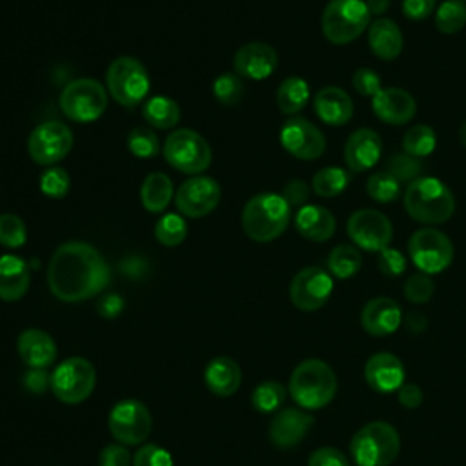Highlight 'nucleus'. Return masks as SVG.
<instances>
[{
	"label": "nucleus",
	"mask_w": 466,
	"mask_h": 466,
	"mask_svg": "<svg viewBox=\"0 0 466 466\" xmlns=\"http://www.w3.org/2000/svg\"><path fill=\"white\" fill-rule=\"evenodd\" d=\"M109 266L96 248L71 240L56 248L47 268V286L62 302L87 300L109 284Z\"/></svg>",
	"instance_id": "obj_1"
},
{
	"label": "nucleus",
	"mask_w": 466,
	"mask_h": 466,
	"mask_svg": "<svg viewBox=\"0 0 466 466\" xmlns=\"http://www.w3.org/2000/svg\"><path fill=\"white\" fill-rule=\"evenodd\" d=\"M288 393L299 408L306 411L320 410L328 406L337 393V375L328 362L306 359L291 371Z\"/></svg>",
	"instance_id": "obj_2"
},
{
	"label": "nucleus",
	"mask_w": 466,
	"mask_h": 466,
	"mask_svg": "<svg viewBox=\"0 0 466 466\" xmlns=\"http://www.w3.org/2000/svg\"><path fill=\"white\" fill-rule=\"evenodd\" d=\"M402 200L408 215L428 226L446 222L455 211L451 189L435 177H419L410 182Z\"/></svg>",
	"instance_id": "obj_3"
},
{
	"label": "nucleus",
	"mask_w": 466,
	"mask_h": 466,
	"mask_svg": "<svg viewBox=\"0 0 466 466\" xmlns=\"http://www.w3.org/2000/svg\"><path fill=\"white\" fill-rule=\"evenodd\" d=\"M291 218V208L277 193H258L251 197L242 209V228L255 242H271L279 238Z\"/></svg>",
	"instance_id": "obj_4"
},
{
	"label": "nucleus",
	"mask_w": 466,
	"mask_h": 466,
	"mask_svg": "<svg viewBox=\"0 0 466 466\" xmlns=\"http://www.w3.org/2000/svg\"><path fill=\"white\" fill-rule=\"evenodd\" d=\"M399 451V431L386 420L364 424L350 441V457L355 466H390Z\"/></svg>",
	"instance_id": "obj_5"
},
{
	"label": "nucleus",
	"mask_w": 466,
	"mask_h": 466,
	"mask_svg": "<svg viewBox=\"0 0 466 466\" xmlns=\"http://www.w3.org/2000/svg\"><path fill=\"white\" fill-rule=\"evenodd\" d=\"M370 18L364 0H329L322 13V33L331 44L344 46L364 33Z\"/></svg>",
	"instance_id": "obj_6"
},
{
	"label": "nucleus",
	"mask_w": 466,
	"mask_h": 466,
	"mask_svg": "<svg viewBox=\"0 0 466 466\" xmlns=\"http://www.w3.org/2000/svg\"><path fill=\"white\" fill-rule=\"evenodd\" d=\"M106 86L116 104L135 107L149 93V75L140 60L133 56H118L106 71Z\"/></svg>",
	"instance_id": "obj_7"
},
{
	"label": "nucleus",
	"mask_w": 466,
	"mask_h": 466,
	"mask_svg": "<svg viewBox=\"0 0 466 466\" xmlns=\"http://www.w3.org/2000/svg\"><path fill=\"white\" fill-rule=\"evenodd\" d=\"M58 104L69 120L78 124L93 122L100 118L107 107V91L95 78H76L62 89Z\"/></svg>",
	"instance_id": "obj_8"
},
{
	"label": "nucleus",
	"mask_w": 466,
	"mask_h": 466,
	"mask_svg": "<svg viewBox=\"0 0 466 466\" xmlns=\"http://www.w3.org/2000/svg\"><path fill=\"white\" fill-rule=\"evenodd\" d=\"M162 153L171 167L186 175H198L206 171L213 158L211 147L206 138L187 127L177 129L167 135Z\"/></svg>",
	"instance_id": "obj_9"
},
{
	"label": "nucleus",
	"mask_w": 466,
	"mask_h": 466,
	"mask_svg": "<svg viewBox=\"0 0 466 466\" xmlns=\"http://www.w3.org/2000/svg\"><path fill=\"white\" fill-rule=\"evenodd\" d=\"M96 386V370L84 357L62 360L51 373V391L64 404H80Z\"/></svg>",
	"instance_id": "obj_10"
},
{
	"label": "nucleus",
	"mask_w": 466,
	"mask_h": 466,
	"mask_svg": "<svg viewBox=\"0 0 466 466\" xmlns=\"http://www.w3.org/2000/svg\"><path fill=\"white\" fill-rule=\"evenodd\" d=\"M408 253L420 273L435 275L444 271L453 260V244L435 228H420L408 240Z\"/></svg>",
	"instance_id": "obj_11"
},
{
	"label": "nucleus",
	"mask_w": 466,
	"mask_h": 466,
	"mask_svg": "<svg viewBox=\"0 0 466 466\" xmlns=\"http://www.w3.org/2000/svg\"><path fill=\"white\" fill-rule=\"evenodd\" d=\"M109 433L124 446L142 444L153 428V419L144 402L135 399L118 400L107 417Z\"/></svg>",
	"instance_id": "obj_12"
},
{
	"label": "nucleus",
	"mask_w": 466,
	"mask_h": 466,
	"mask_svg": "<svg viewBox=\"0 0 466 466\" xmlns=\"http://www.w3.org/2000/svg\"><path fill=\"white\" fill-rule=\"evenodd\" d=\"M73 147L71 129L56 120L36 126L27 138V151L33 162L40 166H55Z\"/></svg>",
	"instance_id": "obj_13"
},
{
	"label": "nucleus",
	"mask_w": 466,
	"mask_h": 466,
	"mask_svg": "<svg viewBox=\"0 0 466 466\" xmlns=\"http://www.w3.org/2000/svg\"><path fill=\"white\" fill-rule=\"evenodd\" d=\"M346 231L353 244L366 251H382L393 238L390 218L377 209H357L348 218Z\"/></svg>",
	"instance_id": "obj_14"
},
{
	"label": "nucleus",
	"mask_w": 466,
	"mask_h": 466,
	"mask_svg": "<svg viewBox=\"0 0 466 466\" xmlns=\"http://www.w3.org/2000/svg\"><path fill=\"white\" fill-rule=\"evenodd\" d=\"M333 291L331 275L317 266L302 268L289 284V299L300 311L320 309Z\"/></svg>",
	"instance_id": "obj_15"
},
{
	"label": "nucleus",
	"mask_w": 466,
	"mask_h": 466,
	"mask_svg": "<svg viewBox=\"0 0 466 466\" xmlns=\"http://www.w3.org/2000/svg\"><path fill=\"white\" fill-rule=\"evenodd\" d=\"M220 202V186L211 177L195 175L180 184L175 193L177 209L189 218L209 215Z\"/></svg>",
	"instance_id": "obj_16"
},
{
	"label": "nucleus",
	"mask_w": 466,
	"mask_h": 466,
	"mask_svg": "<svg viewBox=\"0 0 466 466\" xmlns=\"http://www.w3.org/2000/svg\"><path fill=\"white\" fill-rule=\"evenodd\" d=\"M282 147L295 158L315 160L322 157L326 149V138L322 131L302 116H291L280 129Z\"/></svg>",
	"instance_id": "obj_17"
},
{
	"label": "nucleus",
	"mask_w": 466,
	"mask_h": 466,
	"mask_svg": "<svg viewBox=\"0 0 466 466\" xmlns=\"http://www.w3.org/2000/svg\"><path fill=\"white\" fill-rule=\"evenodd\" d=\"M364 379L373 391L388 395L397 391L406 382V370L397 355L379 351L366 360Z\"/></svg>",
	"instance_id": "obj_18"
},
{
	"label": "nucleus",
	"mask_w": 466,
	"mask_h": 466,
	"mask_svg": "<svg viewBox=\"0 0 466 466\" xmlns=\"http://www.w3.org/2000/svg\"><path fill=\"white\" fill-rule=\"evenodd\" d=\"M313 420V415L302 408H282L269 424V441L282 450L293 448L308 435Z\"/></svg>",
	"instance_id": "obj_19"
},
{
	"label": "nucleus",
	"mask_w": 466,
	"mask_h": 466,
	"mask_svg": "<svg viewBox=\"0 0 466 466\" xmlns=\"http://www.w3.org/2000/svg\"><path fill=\"white\" fill-rule=\"evenodd\" d=\"M279 64L277 51L264 42H249L237 49L233 56L235 73L240 78L264 80L268 78Z\"/></svg>",
	"instance_id": "obj_20"
},
{
	"label": "nucleus",
	"mask_w": 466,
	"mask_h": 466,
	"mask_svg": "<svg viewBox=\"0 0 466 466\" xmlns=\"http://www.w3.org/2000/svg\"><path fill=\"white\" fill-rule=\"evenodd\" d=\"M402 324V309L390 297L368 300L360 311V326L371 337H388Z\"/></svg>",
	"instance_id": "obj_21"
},
{
	"label": "nucleus",
	"mask_w": 466,
	"mask_h": 466,
	"mask_svg": "<svg viewBox=\"0 0 466 466\" xmlns=\"http://www.w3.org/2000/svg\"><path fill=\"white\" fill-rule=\"evenodd\" d=\"M382 153V140L377 131L360 127L353 131L344 144V162L350 171L360 173L371 169Z\"/></svg>",
	"instance_id": "obj_22"
},
{
	"label": "nucleus",
	"mask_w": 466,
	"mask_h": 466,
	"mask_svg": "<svg viewBox=\"0 0 466 466\" xmlns=\"http://www.w3.org/2000/svg\"><path fill=\"white\" fill-rule=\"evenodd\" d=\"M373 113L379 120L391 126H402L415 116V98L400 87H382L371 98Z\"/></svg>",
	"instance_id": "obj_23"
},
{
	"label": "nucleus",
	"mask_w": 466,
	"mask_h": 466,
	"mask_svg": "<svg viewBox=\"0 0 466 466\" xmlns=\"http://www.w3.org/2000/svg\"><path fill=\"white\" fill-rule=\"evenodd\" d=\"M16 351L29 368L47 370L56 359V344L53 337L36 328H29L18 335Z\"/></svg>",
	"instance_id": "obj_24"
},
{
	"label": "nucleus",
	"mask_w": 466,
	"mask_h": 466,
	"mask_svg": "<svg viewBox=\"0 0 466 466\" xmlns=\"http://www.w3.org/2000/svg\"><path fill=\"white\" fill-rule=\"evenodd\" d=\"M313 107L317 116L328 126H344L353 116V102L350 95L337 86L322 87L315 95Z\"/></svg>",
	"instance_id": "obj_25"
},
{
	"label": "nucleus",
	"mask_w": 466,
	"mask_h": 466,
	"mask_svg": "<svg viewBox=\"0 0 466 466\" xmlns=\"http://www.w3.org/2000/svg\"><path fill=\"white\" fill-rule=\"evenodd\" d=\"M295 228L308 240L326 242L335 235L337 220L324 206L306 204L295 215Z\"/></svg>",
	"instance_id": "obj_26"
},
{
	"label": "nucleus",
	"mask_w": 466,
	"mask_h": 466,
	"mask_svg": "<svg viewBox=\"0 0 466 466\" xmlns=\"http://www.w3.org/2000/svg\"><path fill=\"white\" fill-rule=\"evenodd\" d=\"M31 282L29 266L24 258L16 255L0 257V300L15 302L20 300Z\"/></svg>",
	"instance_id": "obj_27"
},
{
	"label": "nucleus",
	"mask_w": 466,
	"mask_h": 466,
	"mask_svg": "<svg viewBox=\"0 0 466 466\" xmlns=\"http://www.w3.org/2000/svg\"><path fill=\"white\" fill-rule=\"evenodd\" d=\"M204 382L217 397H231L242 382L240 366L231 357H217L208 362Z\"/></svg>",
	"instance_id": "obj_28"
},
{
	"label": "nucleus",
	"mask_w": 466,
	"mask_h": 466,
	"mask_svg": "<svg viewBox=\"0 0 466 466\" xmlns=\"http://www.w3.org/2000/svg\"><path fill=\"white\" fill-rule=\"evenodd\" d=\"M368 44L373 55L380 60H393L402 51V33L393 20L377 18L370 24Z\"/></svg>",
	"instance_id": "obj_29"
},
{
	"label": "nucleus",
	"mask_w": 466,
	"mask_h": 466,
	"mask_svg": "<svg viewBox=\"0 0 466 466\" xmlns=\"http://www.w3.org/2000/svg\"><path fill=\"white\" fill-rule=\"evenodd\" d=\"M173 197V184L166 173H149L140 186L142 206L149 213H162Z\"/></svg>",
	"instance_id": "obj_30"
},
{
	"label": "nucleus",
	"mask_w": 466,
	"mask_h": 466,
	"mask_svg": "<svg viewBox=\"0 0 466 466\" xmlns=\"http://www.w3.org/2000/svg\"><path fill=\"white\" fill-rule=\"evenodd\" d=\"M144 120L157 129H171L180 120V107L169 96H151L142 107Z\"/></svg>",
	"instance_id": "obj_31"
},
{
	"label": "nucleus",
	"mask_w": 466,
	"mask_h": 466,
	"mask_svg": "<svg viewBox=\"0 0 466 466\" xmlns=\"http://www.w3.org/2000/svg\"><path fill=\"white\" fill-rule=\"evenodd\" d=\"M309 100V86L300 76H288L277 89V106L284 115H297Z\"/></svg>",
	"instance_id": "obj_32"
},
{
	"label": "nucleus",
	"mask_w": 466,
	"mask_h": 466,
	"mask_svg": "<svg viewBox=\"0 0 466 466\" xmlns=\"http://www.w3.org/2000/svg\"><path fill=\"white\" fill-rule=\"evenodd\" d=\"M362 268V255L357 246L339 244L328 255L329 275L337 279H351Z\"/></svg>",
	"instance_id": "obj_33"
},
{
	"label": "nucleus",
	"mask_w": 466,
	"mask_h": 466,
	"mask_svg": "<svg viewBox=\"0 0 466 466\" xmlns=\"http://www.w3.org/2000/svg\"><path fill=\"white\" fill-rule=\"evenodd\" d=\"M348 184H350V173L337 166L322 167L320 171L315 173V177L311 180L315 195H319L322 198H331V197L340 195Z\"/></svg>",
	"instance_id": "obj_34"
},
{
	"label": "nucleus",
	"mask_w": 466,
	"mask_h": 466,
	"mask_svg": "<svg viewBox=\"0 0 466 466\" xmlns=\"http://www.w3.org/2000/svg\"><path fill=\"white\" fill-rule=\"evenodd\" d=\"M435 146H437V135L426 124L411 126L402 138V151L408 155H413L417 158L431 155Z\"/></svg>",
	"instance_id": "obj_35"
},
{
	"label": "nucleus",
	"mask_w": 466,
	"mask_h": 466,
	"mask_svg": "<svg viewBox=\"0 0 466 466\" xmlns=\"http://www.w3.org/2000/svg\"><path fill=\"white\" fill-rule=\"evenodd\" d=\"M466 25V4L462 0H444L435 11V27L442 35L459 33Z\"/></svg>",
	"instance_id": "obj_36"
},
{
	"label": "nucleus",
	"mask_w": 466,
	"mask_h": 466,
	"mask_svg": "<svg viewBox=\"0 0 466 466\" xmlns=\"http://www.w3.org/2000/svg\"><path fill=\"white\" fill-rule=\"evenodd\" d=\"M288 390L277 380H264L260 382L251 393V404L260 413L277 411L286 400Z\"/></svg>",
	"instance_id": "obj_37"
},
{
	"label": "nucleus",
	"mask_w": 466,
	"mask_h": 466,
	"mask_svg": "<svg viewBox=\"0 0 466 466\" xmlns=\"http://www.w3.org/2000/svg\"><path fill=\"white\" fill-rule=\"evenodd\" d=\"M366 191L371 200L379 204H390L400 197V182L386 169L377 171L368 178Z\"/></svg>",
	"instance_id": "obj_38"
},
{
	"label": "nucleus",
	"mask_w": 466,
	"mask_h": 466,
	"mask_svg": "<svg viewBox=\"0 0 466 466\" xmlns=\"http://www.w3.org/2000/svg\"><path fill=\"white\" fill-rule=\"evenodd\" d=\"M186 235H187L186 220L177 213H167L160 217L158 222L155 224V238L162 246H167V248L178 246L186 240Z\"/></svg>",
	"instance_id": "obj_39"
},
{
	"label": "nucleus",
	"mask_w": 466,
	"mask_h": 466,
	"mask_svg": "<svg viewBox=\"0 0 466 466\" xmlns=\"http://www.w3.org/2000/svg\"><path fill=\"white\" fill-rule=\"evenodd\" d=\"M386 171L393 175L399 182H413L424 171L422 158L408 155L404 151L393 153L386 162Z\"/></svg>",
	"instance_id": "obj_40"
},
{
	"label": "nucleus",
	"mask_w": 466,
	"mask_h": 466,
	"mask_svg": "<svg viewBox=\"0 0 466 466\" xmlns=\"http://www.w3.org/2000/svg\"><path fill=\"white\" fill-rule=\"evenodd\" d=\"M213 95L224 106H235L244 95L242 78L237 73H222L213 82Z\"/></svg>",
	"instance_id": "obj_41"
},
{
	"label": "nucleus",
	"mask_w": 466,
	"mask_h": 466,
	"mask_svg": "<svg viewBox=\"0 0 466 466\" xmlns=\"http://www.w3.org/2000/svg\"><path fill=\"white\" fill-rule=\"evenodd\" d=\"M127 149L133 157L138 158H151L158 153V138L149 127H133L127 135Z\"/></svg>",
	"instance_id": "obj_42"
},
{
	"label": "nucleus",
	"mask_w": 466,
	"mask_h": 466,
	"mask_svg": "<svg viewBox=\"0 0 466 466\" xmlns=\"http://www.w3.org/2000/svg\"><path fill=\"white\" fill-rule=\"evenodd\" d=\"M27 231L24 220L15 213L0 215V244L5 248H20L25 244Z\"/></svg>",
	"instance_id": "obj_43"
},
{
	"label": "nucleus",
	"mask_w": 466,
	"mask_h": 466,
	"mask_svg": "<svg viewBox=\"0 0 466 466\" xmlns=\"http://www.w3.org/2000/svg\"><path fill=\"white\" fill-rule=\"evenodd\" d=\"M40 191L49 198H62L69 191V175L60 166H51L40 175Z\"/></svg>",
	"instance_id": "obj_44"
},
{
	"label": "nucleus",
	"mask_w": 466,
	"mask_h": 466,
	"mask_svg": "<svg viewBox=\"0 0 466 466\" xmlns=\"http://www.w3.org/2000/svg\"><path fill=\"white\" fill-rule=\"evenodd\" d=\"M435 291V284L426 273H413L404 282V297L411 304H426Z\"/></svg>",
	"instance_id": "obj_45"
},
{
	"label": "nucleus",
	"mask_w": 466,
	"mask_h": 466,
	"mask_svg": "<svg viewBox=\"0 0 466 466\" xmlns=\"http://www.w3.org/2000/svg\"><path fill=\"white\" fill-rule=\"evenodd\" d=\"M133 466H173L171 453L158 444L140 446L131 461Z\"/></svg>",
	"instance_id": "obj_46"
},
{
	"label": "nucleus",
	"mask_w": 466,
	"mask_h": 466,
	"mask_svg": "<svg viewBox=\"0 0 466 466\" xmlns=\"http://www.w3.org/2000/svg\"><path fill=\"white\" fill-rule=\"evenodd\" d=\"M377 266H379V271L382 275H386V277H399L406 269V257L399 249L388 246L382 251H379Z\"/></svg>",
	"instance_id": "obj_47"
},
{
	"label": "nucleus",
	"mask_w": 466,
	"mask_h": 466,
	"mask_svg": "<svg viewBox=\"0 0 466 466\" xmlns=\"http://www.w3.org/2000/svg\"><path fill=\"white\" fill-rule=\"evenodd\" d=\"M353 87L359 95L362 96H375L382 86H380V75L370 67H359L355 73H353Z\"/></svg>",
	"instance_id": "obj_48"
},
{
	"label": "nucleus",
	"mask_w": 466,
	"mask_h": 466,
	"mask_svg": "<svg viewBox=\"0 0 466 466\" xmlns=\"http://www.w3.org/2000/svg\"><path fill=\"white\" fill-rule=\"evenodd\" d=\"M308 466H350V459L344 451L331 446H322L311 451Z\"/></svg>",
	"instance_id": "obj_49"
},
{
	"label": "nucleus",
	"mask_w": 466,
	"mask_h": 466,
	"mask_svg": "<svg viewBox=\"0 0 466 466\" xmlns=\"http://www.w3.org/2000/svg\"><path fill=\"white\" fill-rule=\"evenodd\" d=\"M131 461L133 457L129 455L127 448L120 442L104 446L98 455V466H129Z\"/></svg>",
	"instance_id": "obj_50"
},
{
	"label": "nucleus",
	"mask_w": 466,
	"mask_h": 466,
	"mask_svg": "<svg viewBox=\"0 0 466 466\" xmlns=\"http://www.w3.org/2000/svg\"><path fill=\"white\" fill-rule=\"evenodd\" d=\"M308 197H309V186L300 178L289 180L282 189V198L289 204V208H295V206L302 208Z\"/></svg>",
	"instance_id": "obj_51"
},
{
	"label": "nucleus",
	"mask_w": 466,
	"mask_h": 466,
	"mask_svg": "<svg viewBox=\"0 0 466 466\" xmlns=\"http://www.w3.org/2000/svg\"><path fill=\"white\" fill-rule=\"evenodd\" d=\"M435 9V0H402V15L413 22L428 18Z\"/></svg>",
	"instance_id": "obj_52"
},
{
	"label": "nucleus",
	"mask_w": 466,
	"mask_h": 466,
	"mask_svg": "<svg viewBox=\"0 0 466 466\" xmlns=\"http://www.w3.org/2000/svg\"><path fill=\"white\" fill-rule=\"evenodd\" d=\"M397 399L399 404L406 410H415L422 404L424 400V393L420 390V386L413 384V382H404L399 390H397Z\"/></svg>",
	"instance_id": "obj_53"
},
{
	"label": "nucleus",
	"mask_w": 466,
	"mask_h": 466,
	"mask_svg": "<svg viewBox=\"0 0 466 466\" xmlns=\"http://www.w3.org/2000/svg\"><path fill=\"white\" fill-rule=\"evenodd\" d=\"M24 384L29 391L33 393H44L47 390V386H51V375L47 373V370H40V368H31L25 373Z\"/></svg>",
	"instance_id": "obj_54"
},
{
	"label": "nucleus",
	"mask_w": 466,
	"mask_h": 466,
	"mask_svg": "<svg viewBox=\"0 0 466 466\" xmlns=\"http://www.w3.org/2000/svg\"><path fill=\"white\" fill-rule=\"evenodd\" d=\"M98 313L104 317V319H115L120 315V311L124 309V299L116 293H109V295H104L100 300H98V306H96Z\"/></svg>",
	"instance_id": "obj_55"
},
{
	"label": "nucleus",
	"mask_w": 466,
	"mask_h": 466,
	"mask_svg": "<svg viewBox=\"0 0 466 466\" xmlns=\"http://www.w3.org/2000/svg\"><path fill=\"white\" fill-rule=\"evenodd\" d=\"M402 320H404L406 329H408L410 333H415V335L420 333V331H424V329H426V324H428L426 315H424L422 311H417V309L408 311V315H406Z\"/></svg>",
	"instance_id": "obj_56"
},
{
	"label": "nucleus",
	"mask_w": 466,
	"mask_h": 466,
	"mask_svg": "<svg viewBox=\"0 0 466 466\" xmlns=\"http://www.w3.org/2000/svg\"><path fill=\"white\" fill-rule=\"evenodd\" d=\"M390 2L391 0H366V5H368L370 15L380 16V15H384L390 9Z\"/></svg>",
	"instance_id": "obj_57"
},
{
	"label": "nucleus",
	"mask_w": 466,
	"mask_h": 466,
	"mask_svg": "<svg viewBox=\"0 0 466 466\" xmlns=\"http://www.w3.org/2000/svg\"><path fill=\"white\" fill-rule=\"evenodd\" d=\"M459 140L466 147V122H462V126L459 127Z\"/></svg>",
	"instance_id": "obj_58"
}]
</instances>
